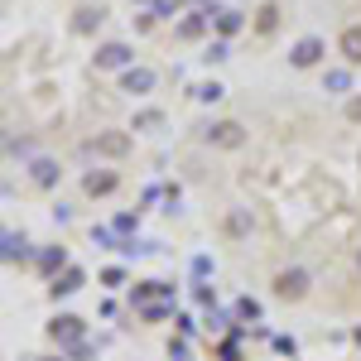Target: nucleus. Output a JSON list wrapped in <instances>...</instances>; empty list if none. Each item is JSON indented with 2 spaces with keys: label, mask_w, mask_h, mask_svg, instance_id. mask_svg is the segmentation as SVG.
Here are the masks:
<instances>
[{
  "label": "nucleus",
  "mask_w": 361,
  "mask_h": 361,
  "mask_svg": "<svg viewBox=\"0 0 361 361\" xmlns=\"http://www.w3.org/2000/svg\"><path fill=\"white\" fill-rule=\"evenodd\" d=\"M87 149H97V154H111V159H121L126 149H130V135L126 130H106V135H97Z\"/></svg>",
  "instance_id": "obj_9"
},
{
  "label": "nucleus",
  "mask_w": 361,
  "mask_h": 361,
  "mask_svg": "<svg viewBox=\"0 0 361 361\" xmlns=\"http://www.w3.org/2000/svg\"><path fill=\"white\" fill-rule=\"evenodd\" d=\"M202 58H207V63H222V58H226V39H212V44H207V54H202Z\"/></svg>",
  "instance_id": "obj_21"
},
{
  "label": "nucleus",
  "mask_w": 361,
  "mask_h": 361,
  "mask_svg": "<svg viewBox=\"0 0 361 361\" xmlns=\"http://www.w3.org/2000/svg\"><path fill=\"white\" fill-rule=\"evenodd\" d=\"M323 92L328 97H347L352 92V68H328L323 73Z\"/></svg>",
  "instance_id": "obj_12"
},
{
  "label": "nucleus",
  "mask_w": 361,
  "mask_h": 361,
  "mask_svg": "<svg viewBox=\"0 0 361 361\" xmlns=\"http://www.w3.org/2000/svg\"><path fill=\"white\" fill-rule=\"evenodd\" d=\"M39 270L58 279V270H68V250H63V246H54V250H39Z\"/></svg>",
  "instance_id": "obj_14"
},
{
  "label": "nucleus",
  "mask_w": 361,
  "mask_h": 361,
  "mask_svg": "<svg viewBox=\"0 0 361 361\" xmlns=\"http://www.w3.org/2000/svg\"><path fill=\"white\" fill-rule=\"evenodd\" d=\"M236 313H241V318H260V304H255V299H241Z\"/></svg>",
  "instance_id": "obj_24"
},
{
  "label": "nucleus",
  "mask_w": 361,
  "mask_h": 361,
  "mask_svg": "<svg viewBox=\"0 0 361 361\" xmlns=\"http://www.w3.org/2000/svg\"><path fill=\"white\" fill-rule=\"evenodd\" d=\"M275 15H279L275 5H265V10H260V29H275Z\"/></svg>",
  "instance_id": "obj_26"
},
{
  "label": "nucleus",
  "mask_w": 361,
  "mask_h": 361,
  "mask_svg": "<svg viewBox=\"0 0 361 361\" xmlns=\"http://www.w3.org/2000/svg\"><path fill=\"white\" fill-rule=\"evenodd\" d=\"M308 284H313V275H308L304 265H289V270H279V275H275V294H279V299H304Z\"/></svg>",
  "instance_id": "obj_2"
},
{
  "label": "nucleus",
  "mask_w": 361,
  "mask_h": 361,
  "mask_svg": "<svg viewBox=\"0 0 361 361\" xmlns=\"http://www.w3.org/2000/svg\"><path fill=\"white\" fill-rule=\"evenodd\" d=\"M212 15H217V10H197V15H188V20H178V39H197L202 29L212 25Z\"/></svg>",
  "instance_id": "obj_13"
},
{
  "label": "nucleus",
  "mask_w": 361,
  "mask_h": 361,
  "mask_svg": "<svg viewBox=\"0 0 361 361\" xmlns=\"http://www.w3.org/2000/svg\"><path fill=\"white\" fill-rule=\"evenodd\" d=\"M121 188V178H116V169H92V173H82V193L87 197H106Z\"/></svg>",
  "instance_id": "obj_7"
},
{
  "label": "nucleus",
  "mask_w": 361,
  "mask_h": 361,
  "mask_svg": "<svg viewBox=\"0 0 361 361\" xmlns=\"http://www.w3.org/2000/svg\"><path fill=\"white\" fill-rule=\"evenodd\" d=\"M164 126V111H140L135 116V130H159Z\"/></svg>",
  "instance_id": "obj_20"
},
{
  "label": "nucleus",
  "mask_w": 361,
  "mask_h": 361,
  "mask_svg": "<svg viewBox=\"0 0 361 361\" xmlns=\"http://www.w3.org/2000/svg\"><path fill=\"white\" fill-rule=\"evenodd\" d=\"M226 231H231V236H246V231H250V217L241 212V207H236V212L226 217Z\"/></svg>",
  "instance_id": "obj_19"
},
{
  "label": "nucleus",
  "mask_w": 361,
  "mask_h": 361,
  "mask_svg": "<svg viewBox=\"0 0 361 361\" xmlns=\"http://www.w3.org/2000/svg\"><path fill=\"white\" fill-rule=\"evenodd\" d=\"M337 54L347 58V68H361V25H347V29H342Z\"/></svg>",
  "instance_id": "obj_10"
},
{
  "label": "nucleus",
  "mask_w": 361,
  "mask_h": 361,
  "mask_svg": "<svg viewBox=\"0 0 361 361\" xmlns=\"http://www.w3.org/2000/svg\"><path fill=\"white\" fill-rule=\"evenodd\" d=\"M212 29H217V39H231V34H241V29H246V15H241L236 5H226V10L212 15Z\"/></svg>",
  "instance_id": "obj_8"
},
{
  "label": "nucleus",
  "mask_w": 361,
  "mask_h": 361,
  "mask_svg": "<svg viewBox=\"0 0 361 361\" xmlns=\"http://www.w3.org/2000/svg\"><path fill=\"white\" fill-rule=\"evenodd\" d=\"M116 231H140V217H130V212H121V217H116Z\"/></svg>",
  "instance_id": "obj_23"
},
{
  "label": "nucleus",
  "mask_w": 361,
  "mask_h": 361,
  "mask_svg": "<svg viewBox=\"0 0 361 361\" xmlns=\"http://www.w3.org/2000/svg\"><path fill=\"white\" fill-rule=\"evenodd\" d=\"M202 140L207 145H222V149H241L246 145V130L236 121H212V126H202Z\"/></svg>",
  "instance_id": "obj_3"
},
{
  "label": "nucleus",
  "mask_w": 361,
  "mask_h": 361,
  "mask_svg": "<svg viewBox=\"0 0 361 361\" xmlns=\"http://www.w3.org/2000/svg\"><path fill=\"white\" fill-rule=\"evenodd\" d=\"M140 5H145V0H140ZM149 5H154V0H149Z\"/></svg>",
  "instance_id": "obj_29"
},
{
  "label": "nucleus",
  "mask_w": 361,
  "mask_h": 361,
  "mask_svg": "<svg viewBox=\"0 0 361 361\" xmlns=\"http://www.w3.org/2000/svg\"><path fill=\"white\" fill-rule=\"evenodd\" d=\"M5 260H29V236L25 231H5Z\"/></svg>",
  "instance_id": "obj_15"
},
{
  "label": "nucleus",
  "mask_w": 361,
  "mask_h": 361,
  "mask_svg": "<svg viewBox=\"0 0 361 361\" xmlns=\"http://www.w3.org/2000/svg\"><path fill=\"white\" fill-rule=\"evenodd\" d=\"M154 15H159V20H173V15H178V0H154Z\"/></svg>",
  "instance_id": "obj_22"
},
{
  "label": "nucleus",
  "mask_w": 361,
  "mask_h": 361,
  "mask_svg": "<svg viewBox=\"0 0 361 361\" xmlns=\"http://www.w3.org/2000/svg\"><path fill=\"white\" fill-rule=\"evenodd\" d=\"M323 54H328V44H323L318 34H304V39L289 49V63H294V68H318V63H323Z\"/></svg>",
  "instance_id": "obj_4"
},
{
  "label": "nucleus",
  "mask_w": 361,
  "mask_h": 361,
  "mask_svg": "<svg viewBox=\"0 0 361 361\" xmlns=\"http://www.w3.org/2000/svg\"><path fill=\"white\" fill-rule=\"evenodd\" d=\"M102 20H106V10H102V5H82V10H78V20H73V29H78V34H92Z\"/></svg>",
  "instance_id": "obj_16"
},
{
  "label": "nucleus",
  "mask_w": 361,
  "mask_h": 361,
  "mask_svg": "<svg viewBox=\"0 0 361 361\" xmlns=\"http://www.w3.org/2000/svg\"><path fill=\"white\" fill-rule=\"evenodd\" d=\"M347 116H352V121H361V97H352V102H347Z\"/></svg>",
  "instance_id": "obj_27"
},
{
  "label": "nucleus",
  "mask_w": 361,
  "mask_h": 361,
  "mask_svg": "<svg viewBox=\"0 0 361 361\" xmlns=\"http://www.w3.org/2000/svg\"><path fill=\"white\" fill-rule=\"evenodd\" d=\"M357 270H361V246H357Z\"/></svg>",
  "instance_id": "obj_28"
},
{
  "label": "nucleus",
  "mask_w": 361,
  "mask_h": 361,
  "mask_svg": "<svg viewBox=\"0 0 361 361\" xmlns=\"http://www.w3.org/2000/svg\"><path fill=\"white\" fill-rule=\"evenodd\" d=\"M154 82H159V73H154V68H140V63L121 73V92H126V97H149Z\"/></svg>",
  "instance_id": "obj_5"
},
{
  "label": "nucleus",
  "mask_w": 361,
  "mask_h": 361,
  "mask_svg": "<svg viewBox=\"0 0 361 361\" xmlns=\"http://www.w3.org/2000/svg\"><path fill=\"white\" fill-rule=\"evenodd\" d=\"M78 289H82V270H73V265H68V270L54 279V299H58V294H78Z\"/></svg>",
  "instance_id": "obj_17"
},
{
  "label": "nucleus",
  "mask_w": 361,
  "mask_h": 361,
  "mask_svg": "<svg viewBox=\"0 0 361 361\" xmlns=\"http://www.w3.org/2000/svg\"><path fill=\"white\" fill-rule=\"evenodd\" d=\"M10 154H20V159H29V154H34V145H29V140H10Z\"/></svg>",
  "instance_id": "obj_25"
},
{
  "label": "nucleus",
  "mask_w": 361,
  "mask_h": 361,
  "mask_svg": "<svg viewBox=\"0 0 361 361\" xmlns=\"http://www.w3.org/2000/svg\"><path fill=\"white\" fill-rule=\"evenodd\" d=\"M49 337H54L58 347H78V342H82V318H73V313L54 318V323H49Z\"/></svg>",
  "instance_id": "obj_6"
},
{
  "label": "nucleus",
  "mask_w": 361,
  "mask_h": 361,
  "mask_svg": "<svg viewBox=\"0 0 361 361\" xmlns=\"http://www.w3.org/2000/svg\"><path fill=\"white\" fill-rule=\"evenodd\" d=\"M97 68H102V73H126V68H135V49L121 44V39H111V44L97 49Z\"/></svg>",
  "instance_id": "obj_1"
},
{
  "label": "nucleus",
  "mask_w": 361,
  "mask_h": 361,
  "mask_svg": "<svg viewBox=\"0 0 361 361\" xmlns=\"http://www.w3.org/2000/svg\"><path fill=\"white\" fill-rule=\"evenodd\" d=\"M193 97H197V102H222V97H226V87H222V82H202V87L193 92Z\"/></svg>",
  "instance_id": "obj_18"
},
{
  "label": "nucleus",
  "mask_w": 361,
  "mask_h": 361,
  "mask_svg": "<svg viewBox=\"0 0 361 361\" xmlns=\"http://www.w3.org/2000/svg\"><path fill=\"white\" fill-rule=\"evenodd\" d=\"M29 178H34L39 188H54L58 178H63V169H58V159H34V164H29Z\"/></svg>",
  "instance_id": "obj_11"
}]
</instances>
